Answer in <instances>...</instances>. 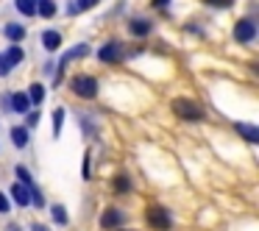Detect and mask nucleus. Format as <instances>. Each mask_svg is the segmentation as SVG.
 <instances>
[{
	"mask_svg": "<svg viewBox=\"0 0 259 231\" xmlns=\"http://www.w3.org/2000/svg\"><path fill=\"white\" fill-rule=\"evenodd\" d=\"M170 112L184 123H201L203 120V106L195 98H173L170 101Z\"/></svg>",
	"mask_w": 259,
	"mask_h": 231,
	"instance_id": "obj_1",
	"label": "nucleus"
},
{
	"mask_svg": "<svg viewBox=\"0 0 259 231\" xmlns=\"http://www.w3.org/2000/svg\"><path fill=\"white\" fill-rule=\"evenodd\" d=\"M128 48H125L123 39H109L103 42L101 48H98V62L101 64H109V67H114V64H123L125 59H128Z\"/></svg>",
	"mask_w": 259,
	"mask_h": 231,
	"instance_id": "obj_2",
	"label": "nucleus"
},
{
	"mask_svg": "<svg viewBox=\"0 0 259 231\" xmlns=\"http://www.w3.org/2000/svg\"><path fill=\"white\" fill-rule=\"evenodd\" d=\"M70 92H73L75 98H81V101H95L98 92H101V84H98L95 75L90 73H78L70 78Z\"/></svg>",
	"mask_w": 259,
	"mask_h": 231,
	"instance_id": "obj_3",
	"label": "nucleus"
},
{
	"mask_svg": "<svg viewBox=\"0 0 259 231\" xmlns=\"http://www.w3.org/2000/svg\"><path fill=\"white\" fill-rule=\"evenodd\" d=\"M142 220H145L148 228H153V231H170L173 228V212H170L167 206H162V203L145 206V217Z\"/></svg>",
	"mask_w": 259,
	"mask_h": 231,
	"instance_id": "obj_4",
	"label": "nucleus"
},
{
	"mask_svg": "<svg viewBox=\"0 0 259 231\" xmlns=\"http://www.w3.org/2000/svg\"><path fill=\"white\" fill-rule=\"evenodd\" d=\"M90 53H92V48L87 45V42H78V45H73V48H70V51L64 53L62 59H59V70L53 73V86L59 89V84L64 81V70H67V64H73L75 59H87Z\"/></svg>",
	"mask_w": 259,
	"mask_h": 231,
	"instance_id": "obj_5",
	"label": "nucleus"
},
{
	"mask_svg": "<svg viewBox=\"0 0 259 231\" xmlns=\"http://www.w3.org/2000/svg\"><path fill=\"white\" fill-rule=\"evenodd\" d=\"M98 223H101V228H106V231H120V228L128 225V212L120 209V206H106L101 212V217H98Z\"/></svg>",
	"mask_w": 259,
	"mask_h": 231,
	"instance_id": "obj_6",
	"label": "nucleus"
},
{
	"mask_svg": "<svg viewBox=\"0 0 259 231\" xmlns=\"http://www.w3.org/2000/svg\"><path fill=\"white\" fill-rule=\"evenodd\" d=\"M231 36H234V42H240V45H251V42L256 39V17H253V14L240 17V20L234 23Z\"/></svg>",
	"mask_w": 259,
	"mask_h": 231,
	"instance_id": "obj_7",
	"label": "nucleus"
},
{
	"mask_svg": "<svg viewBox=\"0 0 259 231\" xmlns=\"http://www.w3.org/2000/svg\"><path fill=\"white\" fill-rule=\"evenodd\" d=\"M125 28H128V34L134 36V39H148V36L153 34V23L148 17H140V14H137V17H131Z\"/></svg>",
	"mask_w": 259,
	"mask_h": 231,
	"instance_id": "obj_8",
	"label": "nucleus"
},
{
	"mask_svg": "<svg viewBox=\"0 0 259 231\" xmlns=\"http://www.w3.org/2000/svg\"><path fill=\"white\" fill-rule=\"evenodd\" d=\"M9 201H14L17 206H31V190L28 187H23V184H17V181H12V187H9Z\"/></svg>",
	"mask_w": 259,
	"mask_h": 231,
	"instance_id": "obj_9",
	"label": "nucleus"
},
{
	"mask_svg": "<svg viewBox=\"0 0 259 231\" xmlns=\"http://www.w3.org/2000/svg\"><path fill=\"white\" fill-rule=\"evenodd\" d=\"M131 190H134V181H131V173H125V170L114 173V181H112V192H114V195H128Z\"/></svg>",
	"mask_w": 259,
	"mask_h": 231,
	"instance_id": "obj_10",
	"label": "nucleus"
},
{
	"mask_svg": "<svg viewBox=\"0 0 259 231\" xmlns=\"http://www.w3.org/2000/svg\"><path fill=\"white\" fill-rule=\"evenodd\" d=\"M31 101H28V95L25 92H12V98H9V112H14V114H28L31 112Z\"/></svg>",
	"mask_w": 259,
	"mask_h": 231,
	"instance_id": "obj_11",
	"label": "nucleus"
},
{
	"mask_svg": "<svg viewBox=\"0 0 259 231\" xmlns=\"http://www.w3.org/2000/svg\"><path fill=\"white\" fill-rule=\"evenodd\" d=\"M231 128H234L245 142H251V145H256V142H259V128H256L253 123H242V120H234V125H231Z\"/></svg>",
	"mask_w": 259,
	"mask_h": 231,
	"instance_id": "obj_12",
	"label": "nucleus"
},
{
	"mask_svg": "<svg viewBox=\"0 0 259 231\" xmlns=\"http://www.w3.org/2000/svg\"><path fill=\"white\" fill-rule=\"evenodd\" d=\"M62 42H64L62 31H56V28H48V31H42V48H45L48 53H56L59 48H62Z\"/></svg>",
	"mask_w": 259,
	"mask_h": 231,
	"instance_id": "obj_13",
	"label": "nucleus"
},
{
	"mask_svg": "<svg viewBox=\"0 0 259 231\" xmlns=\"http://www.w3.org/2000/svg\"><path fill=\"white\" fill-rule=\"evenodd\" d=\"M9 136H12V145L20 148V151L28 148V142H31V131L25 128V125H12V128H9Z\"/></svg>",
	"mask_w": 259,
	"mask_h": 231,
	"instance_id": "obj_14",
	"label": "nucleus"
},
{
	"mask_svg": "<svg viewBox=\"0 0 259 231\" xmlns=\"http://www.w3.org/2000/svg\"><path fill=\"white\" fill-rule=\"evenodd\" d=\"M3 36H6L12 45H20V42L25 39V25L23 23H14V20H12V23L3 25Z\"/></svg>",
	"mask_w": 259,
	"mask_h": 231,
	"instance_id": "obj_15",
	"label": "nucleus"
},
{
	"mask_svg": "<svg viewBox=\"0 0 259 231\" xmlns=\"http://www.w3.org/2000/svg\"><path fill=\"white\" fill-rule=\"evenodd\" d=\"M98 3H101V0H70V3H67V17H78V14L95 9Z\"/></svg>",
	"mask_w": 259,
	"mask_h": 231,
	"instance_id": "obj_16",
	"label": "nucleus"
},
{
	"mask_svg": "<svg viewBox=\"0 0 259 231\" xmlns=\"http://www.w3.org/2000/svg\"><path fill=\"white\" fill-rule=\"evenodd\" d=\"M3 56H6V62H9V67H20V64L25 62V51L20 45H9L6 51H3Z\"/></svg>",
	"mask_w": 259,
	"mask_h": 231,
	"instance_id": "obj_17",
	"label": "nucleus"
},
{
	"mask_svg": "<svg viewBox=\"0 0 259 231\" xmlns=\"http://www.w3.org/2000/svg\"><path fill=\"white\" fill-rule=\"evenodd\" d=\"M59 12V6L53 0H36V17L39 20H53Z\"/></svg>",
	"mask_w": 259,
	"mask_h": 231,
	"instance_id": "obj_18",
	"label": "nucleus"
},
{
	"mask_svg": "<svg viewBox=\"0 0 259 231\" xmlns=\"http://www.w3.org/2000/svg\"><path fill=\"white\" fill-rule=\"evenodd\" d=\"M51 220H53V225L64 228V225L70 223V217H67V206H62V203H53V206H51Z\"/></svg>",
	"mask_w": 259,
	"mask_h": 231,
	"instance_id": "obj_19",
	"label": "nucleus"
},
{
	"mask_svg": "<svg viewBox=\"0 0 259 231\" xmlns=\"http://www.w3.org/2000/svg\"><path fill=\"white\" fill-rule=\"evenodd\" d=\"M25 95H28L31 106H39L42 101H45V84H39V81H34V84L25 89Z\"/></svg>",
	"mask_w": 259,
	"mask_h": 231,
	"instance_id": "obj_20",
	"label": "nucleus"
},
{
	"mask_svg": "<svg viewBox=\"0 0 259 231\" xmlns=\"http://www.w3.org/2000/svg\"><path fill=\"white\" fill-rule=\"evenodd\" d=\"M14 9L23 17H36V0H14Z\"/></svg>",
	"mask_w": 259,
	"mask_h": 231,
	"instance_id": "obj_21",
	"label": "nucleus"
},
{
	"mask_svg": "<svg viewBox=\"0 0 259 231\" xmlns=\"http://www.w3.org/2000/svg\"><path fill=\"white\" fill-rule=\"evenodd\" d=\"M14 173H17V184H23V187H34V175H31V170L25 167V164H17V167H14Z\"/></svg>",
	"mask_w": 259,
	"mask_h": 231,
	"instance_id": "obj_22",
	"label": "nucleus"
},
{
	"mask_svg": "<svg viewBox=\"0 0 259 231\" xmlns=\"http://www.w3.org/2000/svg\"><path fill=\"white\" fill-rule=\"evenodd\" d=\"M64 117H67V112H64L62 106H59V109H53V140H59V136H62Z\"/></svg>",
	"mask_w": 259,
	"mask_h": 231,
	"instance_id": "obj_23",
	"label": "nucleus"
},
{
	"mask_svg": "<svg viewBox=\"0 0 259 231\" xmlns=\"http://www.w3.org/2000/svg\"><path fill=\"white\" fill-rule=\"evenodd\" d=\"M78 125L84 128V134L90 136V140H92V136H98V123L92 117H87V114H84V117H78Z\"/></svg>",
	"mask_w": 259,
	"mask_h": 231,
	"instance_id": "obj_24",
	"label": "nucleus"
},
{
	"mask_svg": "<svg viewBox=\"0 0 259 231\" xmlns=\"http://www.w3.org/2000/svg\"><path fill=\"white\" fill-rule=\"evenodd\" d=\"M31 206H36V209H45V195H42V190L39 187H31Z\"/></svg>",
	"mask_w": 259,
	"mask_h": 231,
	"instance_id": "obj_25",
	"label": "nucleus"
},
{
	"mask_svg": "<svg viewBox=\"0 0 259 231\" xmlns=\"http://www.w3.org/2000/svg\"><path fill=\"white\" fill-rule=\"evenodd\" d=\"M39 120H42V112H39V109H31V112L28 114H25V128H36V125H39Z\"/></svg>",
	"mask_w": 259,
	"mask_h": 231,
	"instance_id": "obj_26",
	"label": "nucleus"
},
{
	"mask_svg": "<svg viewBox=\"0 0 259 231\" xmlns=\"http://www.w3.org/2000/svg\"><path fill=\"white\" fill-rule=\"evenodd\" d=\"M206 6H212V9H231L234 6V0H203Z\"/></svg>",
	"mask_w": 259,
	"mask_h": 231,
	"instance_id": "obj_27",
	"label": "nucleus"
},
{
	"mask_svg": "<svg viewBox=\"0 0 259 231\" xmlns=\"http://www.w3.org/2000/svg\"><path fill=\"white\" fill-rule=\"evenodd\" d=\"M12 212V201H9V195L3 190H0V214H9Z\"/></svg>",
	"mask_w": 259,
	"mask_h": 231,
	"instance_id": "obj_28",
	"label": "nucleus"
},
{
	"mask_svg": "<svg viewBox=\"0 0 259 231\" xmlns=\"http://www.w3.org/2000/svg\"><path fill=\"white\" fill-rule=\"evenodd\" d=\"M170 6H173V0H151V9H156V12H164Z\"/></svg>",
	"mask_w": 259,
	"mask_h": 231,
	"instance_id": "obj_29",
	"label": "nucleus"
},
{
	"mask_svg": "<svg viewBox=\"0 0 259 231\" xmlns=\"http://www.w3.org/2000/svg\"><path fill=\"white\" fill-rule=\"evenodd\" d=\"M12 73V67H9V62H6V56L0 53V78H6V75Z\"/></svg>",
	"mask_w": 259,
	"mask_h": 231,
	"instance_id": "obj_30",
	"label": "nucleus"
},
{
	"mask_svg": "<svg viewBox=\"0 0 259 231\" xmlns=\"http://www.w3.org/2000/svg\"><path fill=\"white\" fill-rule=\"evenodd\" d=\"M9 98H12V92H3L0 95V112H6V114H9Z\"/></svg>",
	"mask_w": 259,
	"mask_h": 231,
	"instance_id": "obj_31",
	"label": "nucleus"
},
{
	"mask_svg": "<svg viewBox=\"0 0 259 231\" xmlns=\"http://www.w3.org/2000/svg\"><path fill=\"white\" fill-rule=\"evenodd\" d=\"M90 167H92V164H90V153H87V159H84V178H87V181H90V178H92V173H90Z\"/></svg>",
	"mask_w": 259,
	"mask_h": 231,
	"instance_id": "obj_32",
	"label": "nucleus"
},
{
	"mask_svg": "<svg viewBox=\"0 0 259 231\" xmlns=\"http://www.w3.org/2000/svg\"><path fill=\"white\" fill-rule=\"evenodd\" d=\"M3 231H23V225H17V223H6V228Z\"/></svg>",
	"mask_w": 259,
	"mask_h": 231,
	"instance_id": "obj_33",
	"label": "nucleus"
},
{
	"mask_svg": "<svg viewBox=\"0 0 259 231\" xmlns=\"http://www.w3.org/2000/svg\"><path fill=\"white\" fill-rule=\"evenodd\" d=\"M31 231H51V228H48V225H42V223H34V225H31Z\"/></svg>",
	"mask_w": 259,
	"mask_h": 231,
	"instance_id": "obj_34",
	"label": "nucleus"
},
{
	"mask_svg": "<svg viewBox=\"0 0 259 231\" xmlns=\"http://www.w3.org/2000/svg\"><path fill=\"white\" fill-rule=\"evenodd\" d=\"M120 231H128V228H120Z\"/></svg>",
	"mask_w": 259,
	"mask_h": 231,
	"instance_id": "obj_35",
	"label": "nucleus"
},
{
	"mask_svg": "<svg viewBox=\"0 0 259 231\" xmlns=\"http://www.w3.org/2000/svg\"><path fill=\"white\" fill-rule=\"evenodd\" d=\"M53 3H56V0H53Z\"/></svg>",
	"mask_w": 259,
	"mask_h": 231,
	"instance_id": "obj_36",
	"label": "nucleus"
}]
</instances>
